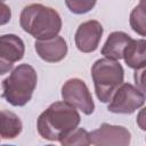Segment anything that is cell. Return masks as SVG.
<instances>
[{
  "instance_id": "1",
  "label": "cell",
  "mask_w": 146,
  "mask_h": 146,
  "mask_svg": "<svg viewBox=\"0 0 146 146\" xmlns=\"http://www.w3.org/2000/svg\"><path fill=\"white\" fill-rule=\"evenodd\" d=\"M81 116L76 108L67 103L55 102L38 117L36 128L39 135L50 141H59L75 128Z\"/></svg>"
},
{
  "instance_id": "2",
  "label": "cell",
  "mask_w": 146,
  "mask_h": 146,
  "mask_svg": "<svg viewBox=\"0 0 146 146\" xmlns=\"http://www.w3.org/2000/svg\"><path fill=\"white\" fill-rule=\"evenodd\" d=\"M21 27L35 38L44 40L58 35L62 30V18L51 7L41 3H31L23 8L19 16Z\"/></svg>"
},
{
  "instance_id": "3",
  "label": "cell",
  "mask_w": 146,
  "mask_h": 146,
  "mask_svg": "<svg viewBox=\"0 0 146 146\" xmlns=\"http://www.w3.org/2000/svg\"><path fill=\"white\" fill-rule=\"evenodd\" d=\"M36 82L35 70L29 64H21L2 81V97L13 106H24L31 100Z\"/></svg>"
},
{
  "instance_id": "4",
  "label": "cell",
  "mask_w": 146,
  "mask_h": 146,
  "mask_svg": "<svg viewBox=\"0 0 146 146\" xmlns=\"http://www.w3.org/2000/svg\"><path fill=\"white\" fill-rule=\"evenodd\" d=\"M91 76L97 98L102 103H108L117 87L123 83L124 71L117 60L104 57L92 64Z\"/></svg>"
},
{
  "instance_id": "5",
  "label": "cell",
  "mask_w": 146,
  "mask_h": 146,
  "mask_svg": "<svg viewBox=\"0 0 146 146\" xmlns=\"http://www.w3.org/2000/svg\"><path fill=\"white\" fill-rule=\"evenodd\" d=\"M107 110L115 114H131L145 104V92L131 83H122L112 95Z\"/></svg>"
},
{
  "instance_id": "6",
  "label": "cell",
  "mask_w": 146,
  "mask_h": 146,
  "mask_svg": "<svg viewBox=\"0 0 146 146\" xmlns=\"http://www.w3.org/2000/svg\"><path fill=\"white\" fill-rule=\"evenodd\" d=\"M62 98L65 103L80 110L86 115H90L95 111L91 92L86 82L81 79H68L62 87Z\"/></svg>"
},
{
  "instance_id": "7",
  "label": "cell",
  "mask_w": 146,
  "mask_h": 146,
  "mask_svg": "<svg viewBox=\"0 0 146 146\" xmlns=\"http://www.w3.org/2000/svg\"><path fill=\"white\" fill-rule=\"evenodd\" d=\"M90 144L96 146H128L131 141L130 131L122 125L103 123L89 132Z\"/></svg>"
},
{
  "instance_id": "8",
  "label": "cell",
  "mask_w": 146,
  "mask_h": 146,
  "mask_svg": "<svg viewBox=\"0 0 146 146\" xmlns=\"http://www.w3.org/2000/svg\"><path fill=\"white\" fill-rule=\"evenodd\" d=\"M25 54V44L16 34L0 35V75L13 70L14 63L19 62Z\"/></svg>"
},
{
  "instance_id": "9",
  "label": "cell",
  "mask_w": 146,
  "mask_h": 146,
  "mask_svg": "<svg viewBox=\"0 0 146 146\" xmlns=\"http://www.w3.org/2000/svg\"><path fill=\"white\" fill-rule=\"evenodd\" d=\"M103 32L104 29L98 21L90 19L83 22L82 24L79 25L74 35L76 48L81 52L95 51L99 46Z\"/></svg>"
},
{
  "instance_id": "10",
  "label": "cell",
  "mask_w": 146,
  "mask_h": 146,
  "mask_svg": "<svg viewBox=\"0 0 146 146\" xmlns=\"http://www.w3.org/2000/svg\"><path fill=\"white\" fill-rule=\"evenodd\" d=\"M36 54L41 59L48 63H57L67 55V43L60 35H55L44 40H36L34 42Z\"/></svg>"
},
{
  "instance_id": "11",
  "label": "cell",
  "mask_w": 146,
  "mask_h": 146,
  "mask_svg": "<svg viewBox=\"0 0 146 146\" xmlns=\"http://www.w3.org/2000/svg\"><path fill=\"white\" fill-rule=\"evenodd\" d=\"M122 58L133 70L145 68L146 65V41L145 39H131L123 50Z\"/></svg>"
},
{
  "instance_id": "12",
  "label": "cell",
  "mask_w": 146,
  "mask_h": 146,
  "mask_svg": "<svg viewBox=\"0 0 146 146\" xmlns=\"http://www.w3.org/2000/svg\"><path fill=\"white\" fill-rule=\"evenodd\" d=\"M132 38L122 31H115L112 32L106 42L104 43L102 48V55L105 58L113 59V60H120L123 55V50L127 47V44L130 42Z\"/></svg>"
},
{
  "instance_id": "13",
  "label": "cell",
  "mask_w": 146,
  "mask_h": 146,
  "mask_svg": "<svg viewBox=\"0 0 146 146\" xmlns=\"http://www.w3.org/2000/svg\"><path fill=\"white\" fill-rule=\"evenodd\" d=\"M23 124L18 115L14 112L0 111V137L3 139H14L22 132Z\"/></svg>"
},
{
  "instance_id": "14",
  "label": "cell",
  "mask_w": 146,
  "mask_h": 146,
  "mask_svg": "<svg viewBox=\"0 0 146 146\" xmlns=\"http://www.w3.org/2000/svg\"><path fill=\"white\" fill-rule=\"evenodd\" d=\"M145 5L144 0L140 1L130 13V26L140 36L146 35V23H145Z\"/></svg>"
},
{
  "instance_id": "15",
  "label": "cell",
  "mask_w": 146,
  "mask_h": 146,
  "mask_svg": "<svg viewBox=\"0 0 146 146\" xmlns=\"http://www.w3.org/2000/svg\"><path fill=\"white\" fill-rule=\"evenodd\" d=\"M59 143L64 146H74V145L87 146V145H90L89 132L83 128H75L73 131H71L64 138H62L59 140Z\"/></svg>"
},
{
  "instance_id": "16",
  "label": "cell",
  "mask_w": 146,
  "mask_h": 146,
  "mask_svg": "<svg viewBox=\"0 0 146 146\" xmlns=\"http://www.w3.org/2000/svg\"><path fill=\"white\" fill-rule=\"evenodd\" d=\"M97 0H65L68 10L76 15L89 13L96 5Z\"/></svg>"
},
{
  "instance_id": "17",
  "label": "cell",
  "mask_w": 146,
  "mask_h": 146,
  "mask_svg": "<svg viewBox=\"0 0 146 146\" xmlns=\"http://www.w3.org/2000/svg\"><path fill=\"white\" fill-rule=\"evenodd\" d=\"M11 18V9L8 5L0 1V26L9 23Z\"/></svg>"
},
{
  "instance_id": "18",
  "label": "cell",
  "mask_w": 146,
  "mask_h": 146,
  "mask_svg": "<svg viewBox=\"0 0 146 146\" xmlns=\"http://www.w3.org/2000/svg\"><path fill=\"white\" fill-rule=\"evenodd\" d=\"M144 73H145V68L136 70V72H135V81H136V87H138L141 91L145 92V88H144Z\"/></svg>"
},
{
  "instance_id": "19",
  "label": "cell",
  "mask_w": 146,
  "mask_h": 146,
  "mask_svg": "<svg viewBox=\"0 0 146 146\" xmlns=\"http://www.w3.org/2000/svg\"><path fill=\"white\" fill-rule=\"evenodd\" d=\"M137 124L140 127L141 130H146V124H145V108L140 110L138 116H137Z\"/></svg>"
},
{
  "instance_id": "20",
  "label": "cell",
  "mask_w": 146,
  "mask_h": 146,
  "mask_svg": "<svg viewBox=\"0 0 146 146\" xmlns=\"http://www.w3.org/2000/svg\"><path fill=\"white\" fill-rule=\"evenodd\" d=\"M0 1H2V0H0Z\"/></svg>"
}]
</instances>
